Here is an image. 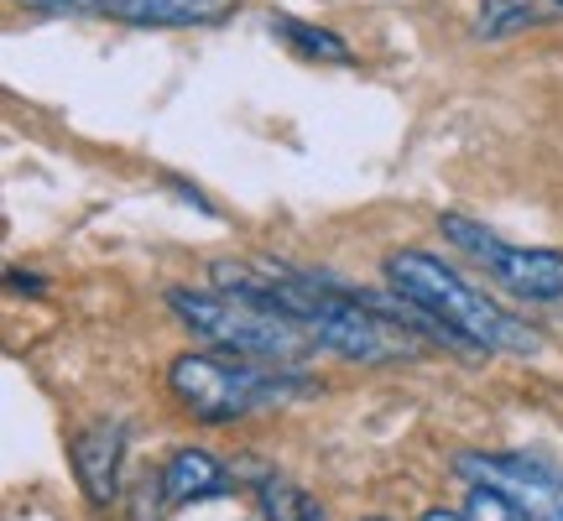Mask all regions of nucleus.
I'll return each mask as SVG.
<instances>
[{
	"instance_id": "nucleus-1",
	"label": "nucleus",
	"mask_w": 563,
	"mask_h": 521,
	"mask_svg": "<svg viewBox=\"0 0 563 521\" xmlns=\"http://www.w3.org/2000/svg\"><path fill=\"white\" fill-rule=\"evenodd\" d=\"M386 281L391 292L428 319H439L464 350H485V355H543V334L527 329L511 308L481 292L475 281H464L454 266H443L428 251H391L386 256Z\"/></svg>"
},
{
	"instance_id": "nucleus-2",
	"label": "nucleus",
	"mask_w": 563,
	"mask_h": 521,
	"mask_svg": "<svg viewBox=\"0 0 563 521\" xmlns=\"http://www.w3.org/2000/svg\"><path fill=\"white\" fill-rule=\"evenodd\" d=\"M167 308L178 313L203 344H214L224 355L262 365H287L298 370L302 355H313L319 344L292 313H282L277 302H266L251 287H173Z\"/></svg>"
},
{
	"instance_id": "nucleus-3",
	"label": "nucleus",
	"mask_w": 563,
	"mask_h": 521,
	"mask_svg": "<svg viewBox=\"0 0 563 521\" xmlns=\"http://www.w3.org/2000/svg\"><path fill=\"white\" fill-rule=\"evenodd\" d=\"M167 386L183 401V412H194L199 422H235L245 412L262 407H282L308 391V381H298L287 365H262L241 361L224 350H188L167 365Z\"/></svg>"
},
{
	"instance_id": "nucleus-4",
	"label": "nucleus",
	"mask_w": 563,
	"mask_h": 521,
	"mask_svg": "<svg viewBox=\"0 0 563 521\" xmlns=\"http://www.w3.org/2000/svg\"><path fill=\"white\" fill-rule=\"evenodd\" d=\"M439 235L454 251L475 260L481 271H490V281H501L506 292L532 302H559L563 298V251H527V245H511L501 235H490L485 224L464 220V214H443Z\"/></svg>"
},
{
	"instance_id": "nucleus-5",
	"label": "nucleus",
	"mask_w": 563,
	"mask_h": 521,
	"mask_svg": "<svg viewBox=\"0 0 563 521\" xmlns=\"http://www.w3.org/2000/svg\"><path fill=\"white\" fill-rule=\"evenodd\" d=\"M470 485H496L506 501H517L527 521H563V469L538 454H460Z\"/></svg>"
},
{
	"instance_id": "nucleus-6",
	"label": "nucleus",
	"mask_w": 563,
	"mask_h": 521,
	"mask_svg": "<svg viewBox=\"0 0 563 521\" xmlns=\"http://www.w3.org/2000/svg\"><path fill=\"white\" fill-rule=\"evenodd\" d=\"M121 459H125V428L121 422H89L74 439V475H79L84 496L104 506L121 485Z\"/></svg>"
},
{
	"instance_id": "nucleus-7",
	"label": "nucleus",
	"mask_w": 563,
	"mask_h": 521,
	"mask_svg": "<svg viewBox=\"0 0 563 521\" xmlns=\"http://www.w3.org/2000/svg\"><path fill=\"white\" fill-rule=\"evenodd\" d=\"M241 0H104V16L125 26H220Z\"/></svg>"
},
{
	"instance_id": "nucleus-8",
	"label": "nucleus",
	"mask_w": 563,
	"mask_h": 521,
	"mask_svg": "<svg viewBox=\"0 0 563 521\" xmlns=\"http://www.w3.org/2000/svg\"><path fill=\"white\" fill-rule=\"evenodd\" d=\"M224 464L209 454V448H178L167 469H162V501L167 506H188L203 501V496H220L224 490Z\"/></svg>"
},
{
	"instance_id": "nucleus-9",
	"label": "nucleus",
	"mask_w": 563,
	"mask_h": 521,
	"mask_svg": "<svg viewBox=\"0 0 563 521\" xmlns=\"http://www.w3.org/2000/svg\"><path fill=\"white\" fill-rule=\"evenodd\" d=\"M272 32H277L298 58H313V63H355V53L344 47L340 32L329 26H313V21H298V16H272Z\"/></svg>"
},
{
	"instance_id": "nucleus-10",
	"label": "nucleus",
	"mask_w": 563,
	"mask_h": 521,
	"mask_svg": "<svg viewBox=\"0 0 563 521\" xmlns=\"http://www.w3.org/2000/svg\"><path fill=\"white\" fill-rule=\"evenodd\" d=\"M256 506H262L266 521H323V506L313 501L308 490H298V485H287V480H262Z\"/></svg>"
},
{
	"instance_id": "nucleus-11",
	"label": "nucleus",
	"mask_w": 563,
	"mask_h": 521,
	"mask_svg": "<svg viewBox=\"0 0 563 521\" xmlns=\"http://www.w3.org/2000/svg\"><path fill=\"white\" fill-rule=\"evenodd\" d=\"M527 21H538V0H485L481 5V37H511Z\"/></svg>"
},
{
	"instance_id": "nucleus-12",
	"label": "nucleus",
	"mask_w": 563,
	"mask_h": 521,
	"mask_svg": "<svg viewBox=\"0 0 563 521\" xmlns=\"http://www.w3.org/2000/svg\"><path fill=\"white\" fill-rule=\"evenodd\" d=\"M464 521H527L517 501H506L496 485H470L464 490Z\"/></svg>"
},
{
	"instance_id": "nucleus-13",
	"label": "nucleus",
	"mask_w": 563,
	"mask_h": 521,
	"mask_svg": "<svg viewBox=\"0 0 563 521\" xmlns=\"http://www.w3.org/2000/svg\"><path fill=\"white\" fill-rule=\"evenodd\" d=\"M21 5H32V11H68V16H79V11H104V0H21Z\"/></svg>"
},
{
	"instance_id": "nucleus-14",
	"label": "nucleus",
	"mask_w": 563,
	"mask_h": 521,
	"mask_svg": "<svg viewBox=\"0 0 563 521\" xmlns=\"http://www.w3.org/2000/svg\"><path fill=\"white\" fill-rule=\"evenodd\" d=\"M422 521H464V511H449V506H428Z\"/></svg>"
},
{
	"instance_id": "nucleus-15",
	"label": "nucleus",
	"mask_w": 563,
	"mask_h": 521,
	"mask_svg": "<svg viewBox=\"0 0 563 521\" xmlns=\"http://www.w3.org/2000/svg\"><path fill=\"white\" fill-rule=\"evenodd\" d=\"M365 521H386V517H365Z\"/></svg>"
},
{
	"instance_id": "nucleus-16",
	"label": "nucleus",
	"mask_w": 563,
	"mask_h": 521,
	"mask_svg": "<svg viewBox=\"0 0 563 521\" xmlns=\"http://www.w3.org/2000/svg\"><path fill=\"white\" fill-rule=\"evenodd\" d=\"M553 5H563V0H553Z\"/></svg>"
}]
</instances>
